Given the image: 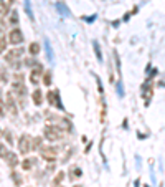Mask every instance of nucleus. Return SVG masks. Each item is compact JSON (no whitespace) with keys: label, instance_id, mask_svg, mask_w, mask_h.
<instances>
[{"label":"nucleus","instance_id":"f257e3e1","mask_svg":"<svg viewBox=\"0 0 165 187\" xmlns=\"http://www.w3.org/2000/svg\"><path fill=\"white\" fill-rule=\"evenodd\" d=\"M43 45H45V50H46L48 61H50V63H53V61H55V55H53V48H51V43H50V40H48V38H45Z\"/></svg>","mask_w":165,"mask_h":187},{"label":"nucleus","instance_id":"f03ea898","mask_svg":"<svg viewBox=\"0 0 165 187\" xmlns=\"http://www.w3.org/2000/svg\"><path fill=\"white\" fill-rule=\"evenodd\" d=\"M23 4H25L26 15H28V17L31 18V20H33V10H31V2H30V0H23Z\"/></svg>","mask_w":165,"mask_h":187},{"label":"nucleus","instance_id":"7ed1b4c3","mask_svg":"<svg viewBox=\"0 0 165 187\" xmlns=\"http://www.w3.org/2000/svg\"><path fill=\"white\" fill-rule=\"evenodd\" d=\"M10 38H12V41H13V43H18V41H21V33L18 30L12 32V33H10Z\"/></svg>","mask_w":165,"mask_h":187},{"label":"nucleus","instance_id":"20e7f679","mask_svg":"<svg viewBox=\"0 0 165 187\" xmlns=\"http://www.w3.org/2000/svg\"><path fill=\"white\" fill-rule=\"evenodd\" d=\"M93 46H94V51H96V58L99 61H103V53H101V48H99L98 41H93Z\"/></svg>","mask_w":165,"mask_h":187},{"label":"nucleus","instance_id":"39448f33","mask_svg":"<svg viewBox=\"0 0 165 187\" xmlns=\"http://www.w3.org/2000/svg\"><path fill=\"white\" fill-rule=\"evenodd\" d=\"M56 7H58V10H63V12H64V15H66V17H69V10H68L63 4H56Z\"/></svg>","mask_w":165,"mask_h":187},{"label":"nucleus","instance_id":"423d86ee","mask_svg":"<svg viewBox=\"0 0 165 187\" xmlns=\"http://www.w3.org/2000/svg\"><path fill=\"white\" fill-rule=\"evenodd\" d=\"M117 95L119 96H124V90H122V81L117 83Z\"/></svg>","mask_w":165,"mask_h":187}]
</instances>
